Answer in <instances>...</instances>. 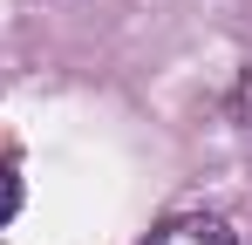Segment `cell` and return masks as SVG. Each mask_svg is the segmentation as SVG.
Listing matches in <instances>:
<instances>
[{
  "label": "cell",
  "mask_w": 252,
  "mask_h": 245,
  "mask_svg": "<svg viewBox=\"0 0 252 245\" xmlns=\"http://www.w3.org/2000/svg\"><path fill=\"white\" fill-rule=\"evenodd\" d=\"M150 245H239V232H232L225 218H211V211H184V218L157 225Z\"/></svg>",
  "instance_id": "6da1fadb"
},
{
  "label": "cell",
  "mask_w": 252,
  "mask_h": 245,
  "mask_svg": "<svg viewBox=\"0 0 252 245\" xmlns=\"http://www.w3.org/2000/svg\"><path fill=\"white\" fill-rule=\"evenodd\" d=\"M239 116H246V129H252V68L239 75Z\"/></svg>",
  "instance_id": "3957f363"
},
{
  "label": "cell",
  "mask_w": 252,
  "mask_h": 245,
  "mask_svg": "<svg viewBox=\"0 0 252 245\" xmlns=\"http://www.w3.org/2000/svg\"><path fill=\"white\" fill-rule=\"evenodd\" d=\"M21 198H28V184H21V163L0 150V225H14V218H21Z\"/></svg>",
  "instance_id": "7a4b0ae2"
}]
</instances>
